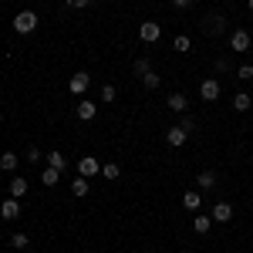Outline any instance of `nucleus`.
I'll list each match as a JSON object with an SVG mask.
<instances>
[{
  "instance_id": "nucleus-1",
  "label": "nucleus",
  "mask_w": 253,
  "mask_h": 253,
  "mask_svg": "<svg viewBox=\"0 0 253 253\" xmlns=\"http://www.w3.org/2000/svg\"><path fill=\"white\" fill-rule=\"evenodd\" d=\"M10 27H14L17 34H34V31H38V10H20L17 17L10 20Z\"/></svg>"
},
{
  "instance_id": "nucleus-2",
  "label": "nucleus",
  "mask_w": 253,
  "mask_h": 253,
  "mask_svg": "<svg viewBox=\"0 0 253 253\" xmlns=\"http://www.w3.org/2000/svg\"><path fill=\"white\" fill-rule=\"evenodd\" d=\"M250 47H253V34H250V31L240 27V31L230 34V51H233V54H247Z\"/></svg>"
},
{
  "instance_id": "nucleus-3",
  "label": "nucleus",
  "mask_w": 253,
  "mask_h": 253,
  "mask_svg": "<svg viewBox=\"0 0 253 253\" xmlns=\"http://www.w3.org/2000/svg\"><path fill=\"white\" fill-rule=\"evenodd\" d=\"M219 95H223L219 78H203V81H199V98H203V101H216Z\"/></svg>"
},
{
  "instance_id": "nucleus-4",
  "label": "nucleus",
  "mask_w": 253,
  "mask_h": 253,
  "mask_svg": "<svg viewBox=\"0 0 253 253\" xmlns=\"http://www.w3.org/2000/svg\"><path fill=\"white\" fill-rule=\"evenodd\" d=\"M138 38H142V44H156V41L162 38L159 20H142V24H138Z\"/></svg>"
},
{
  "instance_id": "nucleus-5",
  "label": "nucleus",
  "mask_w": 253,
  "mask_h": 253,
  "mask_svg": "<svg viewBox=\"0 0 253 253\" xmlns=\"http://www.w3.org/2000/svg\"><path fill=\"white\" fill-rule=\"evenodd\" d=\"M98 172H101V162H98V156H81V159H78V175H84V179H95Z\"/></svg>"
},
{
  "instance_id": "nucleus-6",
  "label": "nucleus",
  "mask_w": 253,
  "mask_h": 253,
  "mask_svg": "<svg viewBox=\"0 0 253 253\" xmlns=\"http://www.w3.org/2000/svg\"><path fill=\"white\" fill-rule=\"evenodd\" d=\"M88 84H91V75H88V71H75L71 81H68V91H71V95H84Z\"/></svg>"
},
{
  "instance_id": "nucleus-7",
  "label": "nucleus",
  "mask_w": 253,
  "mask_h": 253,
  "mask_svg": "<svg viewBox=\"0 0 253 253\" xmlns=\"http://www.w3.org/2000/svg\"><path fill=\"white\" fill-rule=\"evenodd\" d=\"M20 216V199H14V196H7L3 203H0V219H7V223H14Z\"/></svg>"
},
{
  "instance_id": "nucleus-8",
  "label": "nucleus",
  "mask_w": 253,
  "mask_h": 253,
  "mask_svg": "<svg viewBox=\"0 0 253 253\" xmlns=\"http://www.w3.org/2000/svg\"><path fill=\"white\" fill-rule=\"evenodd\" d=\"M166 105H169V112H175V115H182V112H189V98L182 95V91H172V95L166 98Z\"/></svg>"
},
{
  "instance_id": "nucleus-9",
  "label": "nucleus",
  "mask_w": 253,
  "mask_h": 253,
  "mask_svg": "<svg viewBox=\"0 0 253 253\" xmlns=\"http://www.w3.org/2000/svg\"><path fill=\"white\" fill-rule=\"evenodd\" d=\"M166 142H169L172 149H182V145L189 142V132H186V128H179V125H172V128L166 132Z\"/></svg>"
},
{
  "instance_id": "nucleus-10",
  "label": "nucleus",
  "mask_w": 253,
  "mask_h": 253,
  "mask_svg": "<svg viewBox=\"0 0 253 253\" xmlns=\"http://www.w3.org/2000/svg\"><path fill=\"white\" fill-rule=\"evenodd\" d=\"M203 27H206V34H213V38H219V34L226 31V20H223V14H210Z\"/></svg>"
},
{
  "instance_id": "nucleus-11",
  "label": "nucleus",
  "mask_w": 253,
  "mask_h": 253,
  "mask_svg": "<svg viewBox=\"0 0 253 253\" xmlns=\"http://www.w3.org/2000/svg\"><path fill=\"white\" fill-rule=\"evenodd\" d=\"M210 216H213V223H230L233 219V206L230 203H216L213 210H210Z\"/></svg>"
},
{
  "instance_id": "nucleus-12",
  "label": "nucleus",
  "mask_w": 253,
  "mask_h": 253,
  "mask_svg": "<svg viewBox=\"0 0 253 253\" xmlns=\"http://www.w3.org/2000/svg\"><path fill=\"white\" fill-rule=\"evenodd\" d=\"M75 115H78L81 122H91V118L98 115V105H95V101H88V98H81L78 108H75Z\"/></svg>"
},
{
  "instance_id": "nucleus-13",
  "label": "nucleus",
  "mask_w": 253,
  "mask_h": 253,
  "mask_svg": "<svg viewBox=\"0 0 253 253\" xmlns=\"http://www.w3.org/2000/svg\"><path fill=\"white\" fill-rule=\"evenodd\" d=\"M193 230H196L199 236H206L210 230H213V216H210V213H196V216H193Z\"/></svg>"
},
{
  "instance_id": "nucleus-14",
  "label": "nucleus",
  "mask_w": 253,
  "mask_h": 253,
  "mask_svg": "<svg viewBox=\"0 0 253 253\" xmlns=\"http://www.w3.org/2000/svg\"><path fill=\"white\" fill-rule=\"evenodd\" d=\"M182 206H186V210H193V213H199V210H203V193H199V189L182 193Z\"/></svg>"
},
{
  "instance_id": "nucleus-15",
  "label": "nucleus",
  "mask_w": 253,
  "mask_h": 253,
  "mask_svg": "<svg viewBox=\"0 0 253 253\" xmlns=\"http://www.w3.org/2000/svg\"><path fill=\"white\" fill-rule=\"evenodd\" d=\"M196 182H199V193H210V189H216V172L213 169H203L196 175Z\"/></svg>"
},
{
  "instance_id": "nucleus-16",
  "label": "nucleus",
  "mask_w": 253,
  "mask_h": 253,
  "mask_svg": "<svg viewBox=\"0 0 253 253\" xmlns=\"http://www.w3.org/2000/svg\"><path fill=\"white\" fill-rule=\"evenodd\" d=\"M17 166H20L17 152H3V156H0V172H17Z\"/></svg>"
},
{
  "instance_id": "nucleus-17",
  "label": "nucleus",
  "mask_w": 253,
  "mask_h": 253,
  "mask_svg": "<svg viewBox=\"0 0 253 253\" xmlns=\"http://www.w3.org/2000/svg\"><path fill=\"white\" fill-rule=\"evenodd\" d=\"M71 193L78 196V199H81V196H88V193H91V179H84V175H75V179H71Z\"/></svg>"
},
{
  "instance_id": "nucleus-18",
  "label": "nucleus",
  "mask_w": 253,
  "mask_h": 253,
  "mask_svg": "<svg viewBox=\"0 0 253 253\" xmlns=\"http://www.w3.org/2000/svg\"><path fill=\"white\" fill-rule=\"evenodd\" d=\"M27 189H31V182H27L24 175H14V179H10V196H14V199L27 196Z\"/></svg>"
},
{
  "instance_id": "nucleus-19",
  "label": "nucleus",
  "mask_w": 253,
  "mask_h": 253,
  "mask_svg": "<svg viewBox=\"0 0 253 253\" xmlns=\"http://www.w3.org/2000/svg\"><path fill=\"white\" fill-rule=\"evenodd\" d=\"M233 108H236V112H250V108H253V95H250V91H236V95H233Z\"/></svg>"
},
{
  "instance_id": "nucleus-20",
  "label": "nucleus",
  "mask_w": 253,
  "mask_h": 253,
  "mask_svg": "<svg viewBox=\"0 0 253 253\" xmlns=\"http://www.w3.org/2000/svg\"><path fill=\"white\" fill-rule=\"evenodd\" d=\"M138 81H142V84H145L149 91H156L159 84H162V78H159V75L152 71V68H149V71H142V75H138Z\"/></svg>"
},
{
  "instance_id": "nucleus-21",
  "label": "nucleus",
  "mask_w": 253,
  "mask_h": 253,
  "mask_svg": "<svg viewBox=\"0 0 253 253\" xmlns=\"http://www.w3.org/2000/svg\"><path fill=\"white\" fill-rule=\"evenodd\" d=\"M47 166H51V169H58V172H64V169H68V159H64V152H47Z\"/></svg>"
},
{
  "instance_id": "nucleus-22",
  "label": "nucleus",
  "mask_w": 253,
  "mask_h": 253,
  "mask_svg": "<svg viewBox=\"0 0 253 253\" xmlns=\"http://www.w3.org/2000/svg\"><path fill=\"white\" fill-rule=\"evenodd\" d=\"M172 51H179V54H189V51H193V41L186 38V34H175V38H172Z\"/></svg>"
},
{
  "instance_id": "nucleus-23",
  "label": "nucleus",
  "mask_w": 253,
  "mask_h": 253,
  "mask_svg": "<svg viewBox=\"0 0 253 253\" xmlns=\"http://www.w3.org/2000/svg\"><path fill=\"white\" fill-rule=\"evenodd\" d=\"M179 128H186L189 135H193V132H199V122H196V115H189V112H182V115H179Z\"/></svg>"
},
{
  "instance_id": "nucleus-24",
  "label": "nucleus",
  "mask_w": 253,
  "mask_h": 253,
  "mask_svg": "<svg viewBox=\"0 0 253 253\" xmlns=\"http://www.w3.org/2000/svg\"><path fill=\"white\" fill-rule=\"evenodd\" d=\"M41 182H44V186H58V182H61V172H58V169H51V166H47V169L41 172Z\"/></svg>"
},
{
  "instance_id": "nucleus-25",
  "label": "nucleus",
  "mask_w": 253,
  "mask_h": 253,
  "mask_svg": "<svg viewBox=\"0 0 253 253\" xmlns=\"http://www.w3.org/2000/svg\"><path fill=\"white\" fill-rule=\"evenodd\" d=\"M10 247H14V250H27V247H31V236L27 233H14L10 236Z\"/></svg>"
},
{
  "instance_id": "nucleus-26",
  "label": "nucleus",
  "mask_w": 253,
  "mask_h": 253,
  "mask_svg": "<svg viewBox=\"0 0 253 253\" xmlns=\"http://www.w3.org/2000/svg\"><path fill=\"white\" fill-rule=\"evenodd\" d=\"M44 156H47V152H41L38 145H31V149H27V152H24V159H27V162H31V166H38V162H41V159H44Z\"/></svg>"
},
{
  "instance_id": "nucleus-27",
  "label": "nucleus",
  "mask_w": 253,
  "mask_h": 253,
  "mask_svg": "<svg viewBox=\"0 0 253 253\" xmlns=\"http://www.w3.org/2000/svg\"><path fill=\"white\" fill-rule=\"evenodd\" d=\"M118 172H122L118 162H105V166H101V175H105V179H118Z\"/></svg>"
},
{
  "instance_id": "nucleus-28",
  "label": "nucleus",
  "mask_w": 253,
  "mask_h": 253,
  "mask_svg": "<svg viewBox=\"0 0 253 253\" xmlns=\"http://www.w3.org/2000/svg\"><path fill=\"white\" fill-rule=\"evenodd\" d=\"M236 78L240 81H253V64H240V68H236Z\"/></svg>"
},
{
  "instance_id": "nucleus-29",
  "label": "nucleus",
  "mask_w": 253,
  "mask_h": 253,
  "mask_svg": "<svg viewBox=\"0 0 253 253\" xmlns=\"http://www.w3.org/2000/svg\"><path fill=\"white\" fill-rule=\"evenodd\" d=\"M118 91H115V84H101V101H115Z\"/></svg>"
},
{
  "instance_id": "nucleus-30",
  "label": "nucleus",
  "mask_w": 253,
  "mask_h": 253,
  "mask_svg": "<svg viewBox=\"0 0 253 253\" xmlns=\"http://www.w3.org/2000/svg\"><path fill=\"white\" fill-rule=\"evenodd\" d=\"M64 7H71V10H81V7H91V0H64Z\"/></svg>"
},
{
  "instance_id": "nucleus-31",
  "label": "nucleus",
  "mask_w": 253,
  "mask_h": 253,
  "mask_svg": "<svg viewBox=\"0 0 253 253\" xmlns=\"http://www.w3.org/2000/svg\"><path fill=\"white\" fill-rule=\"evenodd\" d=\"M149 68H152V61H149V58H138V61H135V75L149 71Z\"/></svg>"
},
{
  "instance_id": "nucleus-32",
  "label": "nucleus",
  "mask_w": 253,
  "mask_h": 253,
  "mask_svg": "<svg viewBox=\"0 0 253 253\" xmlns=\"http://www.w3.org/2000/svg\"><path fill=\"white\" fill-rule=\"evenodd\" d=\"M193 3H196V0H172V7H175V10H189Z\"/></svg>"
},
{
  "instance_id": "nucleus-33",
  "label": "nucleus",
  "mask_w": 253,
  "mask_h": 253,
  "mask_svg": "<svg viewBox=\"0 0 253 253\" xmlns=\"http://www.w3.org/2000/svg\"><path fill=\"white\" fill-rule=\"evenodd\" d=\"M247 7H250V14H253V0H247Z\"/></svg>"
},
{
  "instance_id": "nucleus-34",
  "label": "nucleus",
  "mask_w": 253,
  "mask_h": 253,
  "mask_svg": "<svg viewBox=\"0 0 253 253\" xmlns=\"http://www.w3.org/2000/svg\"><path fill=\"white\" fill-rule=\"evenodd\" d=\"M0 186H3V179H0Z\"/></svg>"
}]
</instances>
